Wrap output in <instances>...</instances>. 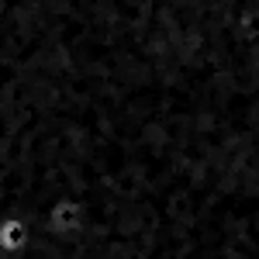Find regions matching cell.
Returning a JSON list of instances; mask_svg holds the SVG:
<instances>
[{
	"label": "cell",
	"mask_w": 259,
	"mask_h": 259,
	"mask_svg": "<svg viewBox=\"0 0 259 259\" xmlns=\"http://www.w3.org/2000/svg\"><path fill=\"white\" fill-rule=\"evenodd\" d=\"M4 259H14V256H4Z\"/></svg>",
	"instance_id": "obj_3"
},
{
	"label": "cell",
	"mask_w": 259,
	"mask_h": 259,
	"mask_svg": "<svg viewBox=\"0 0 259 259\" xmlns=\"http://www.w3.org/2000/svg\"><path fill=\"white\" fill-rule=\"evenodd\" d=\"M35 232L28 228L24 218H4L0 221V252L4 256H21L24 249H31Z\"/></svg>",
	"instance_id": "obj_2"
},
{
	"label": "cell",
	"mask_w": 259,
	"mask_h": 259,
	"mask_svg": "<svg viewBox=\"0 0 259 259\" xmlns=\"http://www.w3.org/2000/svg\"><path fill=\"white\" fill-rule=\"evenodd\" d=\"M87 228V207L76 197H56L45 211V235L56 242L76 239Z\"/></svg>",
	"instance_id": "obj_1"
}]
</instances>
